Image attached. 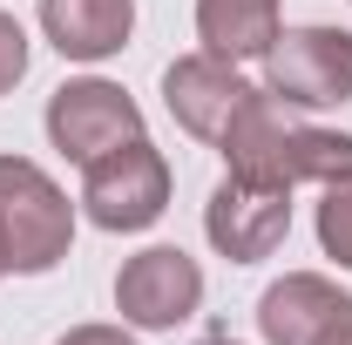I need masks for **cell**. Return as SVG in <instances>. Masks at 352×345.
Instances as JSON below:
<instances>
[{
    "label": "cell",
    "instance_id": "12",
    "mask_svg": "<svg viewBox=\"0 0 352 345\" xmlns=\"http://www.w3.org/2000/svg\"><path fill=\"white\" fill-rule=\"evenodd\" d=\"M318 244H325V258H339L352 271V176H346V183H325V203H318Z\"/></svg>",
    "mask_w": 352,
    "mask_h": 345
},
{
    "label": "cell",
    "instance_id": "7",
    "mask_svg": "<svg viewBox=\"0 0 352 345\" xmlns=\"http://www.w3.org/2000/svg\"><path fill=\"white\" fill-rule=\"evenodd\" d=\"M204 230L230 264H258L285 244L292 230V190H271V183H244V176H223L204 203Z\"/></svg>",
    "mask_w": 352,
    "mask_h": 345
},
{
    "label": "cell",
    "instance_id": "17",
    "mask_svg": "<svg viewBox=\"0 0 352 345\" xmlns=\"http://www.w3.org/2000/svg\"><path fill=\"white\" fill-rule=\"evenodd\" d=\"M0 278H7V271H0Z\"/></svg>",
    "mask_w": 352,
    "mask_h": 345
},
{
    "label": "cell",
    "instance_id": "11",
    "mask_svg": "<svg viewBox=\"0 0 352 345\" xmlns=\"http://www.w3.org/2000/svg\"><path fill=\"white\" fill-rule=\"evenodd\" d=\"M204 54L223 61H264L278 41V0H197Z\"/></svg>",
    "mask_w": 352,
    "mask_h": 345
},
{
    "label": "cell",
    "instance_id": "15",
    "mask_svg": "<svg viewBox=\"0 0 352 345\" xmlns=\"http://www.w3.org/2000/svg\"><path fill=\"white\" fill-rule=\"evenodd\" d=\"M318 345H352V325H339V332H332V339H318Z\"/></svg>",
    "mask_w": 352,
    "mask_h": 345
},
{
    "label": "cell",
    "instance_id": "9",
    "mask_svg": "<svg viewBox=\"0 0 352 345\" xmlns=\"http://www.w3.org/2000/svg\"><path fill=\"white\" fill-rule=\"evenodd\" d=\"M339 325H352V298L332 278H318V271H292V278H278L258 298L264 345H318V339H332Z\"/></svg>",
    "mask_w": 352,
    "mask_h": 345
},
{
    "label": "cell",
    "instance_id": "1",
    "mask_svg": "<svg viewBox=\"0 0 352 345\" xmlns=\"http://www.w3.org/2000/svg\"><path fill=\"white\" fill-rule=\"evenodd\" d=\"M223 163L244 183H271V190H298V183H346L352 176V135L292 122V109L264 88L237 109V122L223 129Z\"/></svg>",
    "mask_w": 352,
    "mask_h": 345
},
{
    "label": "cell",
    "instance_id": "2",
    "mask_svg": "<svg viewBox=\"0 0 352 345\" xmlns=\"http://www.w3.org/2000/svg\"><path fill=\"white\" fill-rule=\"evenodd\" d=\"M75 244V203L28 156H0V271L41 278Z\"/></svg>",
    "mask_w": 352,
    "mask_h": 345
},
{
    "label": "cell",
    "instance_id": "6",
    "mask_svg": "<svg viewBox=\"0 0 352 345\" xmlns=\"http://www.w3.org/2000/svg\"><path fill=\"white\" fill-rule=\"evenodd\" d=\"M197 304H204V271H197V258H183L176 244L135 251L122 264V278H116V311L129 325H142V332H170Z\"/></svg>",
    "mask_w": 352,
    "mask_h": 345
},
{
    "label": "cell",
    "instance_id": "16",
    "mask_svg": "<svg viewBox=\"0 0 352 345\" xmlns=\"http://www.w3.org/2000/svg\"><path fill=\"white\" fill-rule=\"evenodd\" d=\"M204 345H237V339H204Z\"/></svg>",
    "mask_w": 352,
    "mask_h": 345
},
{
    "label": "cell",
    "instance_id": "5",
    "mask_svg": "<svg viewBox=\"0 0 352 345\" xmlns=\"http://www.w3.org/2000/svg\"><path fill=\"white\" fill-rule=\"evenodd\" d=\"M47 135H54V149L68 156V163H102L109 149H122L142 135V109H135L129 95L116 82H102V75H88V82H61L47 95Z\"/></svg>",
    "mask_w": 352,
    "mask_h": 345
},
{
    "label": "cell",
    "instance_id": "14",
    "mask_svg": "<svg viewBox=\"0 0 352 345\" xmlns=\"http://www.w3.org/2000/svg\"><path fill=\"white\" fill-rule=\"evenodd\" d=\"M61 345H135V339L122 332V325H75Z\"/></svg>",
    "mask_w": 352,
    "mask_h": 345
},
{
    "label": "cell",
    "instance_id": "3",
    "mask_svg": "<svg viewBox=\"0 0 352 345\" xmlns=\"http://www.w3.org/2000/svg\"><path fill=\"white\" fill-rule=\"evenodd\" d=\"M264 88L285 109L352 102V34L346 27H278L264 54Z\"/></svg>",
    "mask_w": 352,
    "mask_h": 345
},
{
    "label": "cell",
    "instance_id": "10",
    "mask_svg": "<svg viewBox=\"0 0 352 345\" xmlns=\"http://www.w3.org/2000/svg\"><path fill=\"white\" fill-rule=\"evenodd\" d=\"M41 27L68 61H109L129 47L135 0H41Z\"/></svg>",
    "mask_w": 352,
    "mask_h": 345
},
{
    "label": "cell",
    "instance_id": "4",
    "mask_svg": "<svg viewBox=\"0 0 352 345\" xmlns=\"http://www.w3.org/2000/svg\"><path fill=\"white\" fill-rule=\"evenodd\" d=\"M82 210L102 230H149L156 216L170 210V163H163V149H149L135 135L122 149H109L102 163H88Z\"/></svg>",
    "mask_w": 352,
    "mask_h": 345
},
{
    "label": "cell",
    "instance_id": "8",
    "mask_svg": "<svg viewBox=\"0 0 352 345\" xmlns=\"http://www.w3.org/2000/svg\"><path fill=\"white\" fill-rule=\"evenodd\" d=\"M251 95H258V88L244 82L237 61H223V54H183V61H170V75H163L170 115L190 135H204V142H223V129L237 122V109H244Z\"/></svg>",
    "mask_w": 352,
    "mask_h": 345
},
{
    "label": "cell",
    "instance_id": "13",
    "mask_svg": "<svg viewBox=\"0 0 352 345\" xmlns=\"http://www.w3.org/2000/svg\"><path fill=\"white\" fill-rule=\"evenodd\" d=\"M28 75V34H21V21L14 14H0V95Z\"/></svg>",
    "mask_w": 352,
    "mask_h": 345
}]
</instances>
